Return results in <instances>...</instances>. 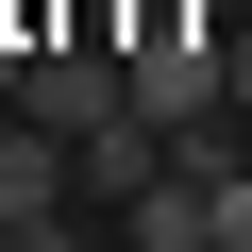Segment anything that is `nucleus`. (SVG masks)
Returning <instances> with one entry per match:
<instances>
[{
	"label": "nucleus",
	"instance_id": "3",
	"mask_svg": "<svg viewBox=\"0 0 252 252\" xmlns=\"http://www.w3.org/2000/svg\"><path fill=\"white\" fill-rule=\"evenodd\" d=\"M118 235H135V252H219V185H202V168H168V185L118 202Z\"/></svg>",
	"mask_w": 252,
	"mask_h": 252
},
{
	"label": "nucleus",
	"instance_id": "7",
	"mask_svg": "<svg viewBox=\"0 0 252 252\" xmlns=\"http://www.w3.org/2000/svg\"><path fill=\"white\" fill-rule=\"evenodd\" d=\"M118 252H135V235H118Z\"/></svg>",
	"mask_w": 252,
	"mask_h": 252
},
{
	"label": "nucleus",
	"instance_id": "5",
	"mask_svg": "<svg viewBox=\"0 0 252 252\" xmlns=\"http://www.w3.org/2000/svg\"><path fill=\"white\" fill-rule=\"evenodd\" d=\"M219 252H252V168H235V185H219Z\"/></svg>",
	"mask_w": 252,
	"mask_h": 252
},
{
	"label": "nucleus",
	"instance_id": "1",
	"mask_svg": "<svg viewBox=\"0 0 252 252\" xmlns=\"http://www.w3.org/2000/svg\"><path fill=\"white\" fill-rule=\"evenodd\" d=\"M118 51H135V118H168V135H202V118L235 101V34L219 17H135Z\"/></svg>",
	"mask_w": 252,
	"mask_h": 252
},
{
	"label": "nucleus",
	"instance_id": "6",
	"mask_svg": "<svg viewBox=\"0 0 252 252\" xmlns=\"http://www.w3.org/2000/svg\"><path fill=\"white\" fill-rule=\"evenodd\" d=\"M235 118H252V34H235Z\"/></svg>",
	"mask_w": 252,
	"mask_h": 252
},
{
	"label": "nucleus",
	"instance_id": "4",
	"mask_svg": "<svg viewBox=\"0 0 252 252\" xmlns=\"http://www.w3.org/2000/svg\"><path fill=\"white\" fill-rule=\"evenodd\" d=\"M168 152H185L168 118H135V101H118L101 135H84V185H101V202H135V185H168Z\"/></svg>",
	"mask_w": 252,
	"mask_h": 252
},
{
	"label": "nucleus",
	"instance_id": "2",
	"mask_svg": "<svg viewBox=\"0 0 252 252\" xmlns=\"http://www.w3.org/2000/svg\"><path fill=\"white\" fill-rule=\"evenodd\" d=\"M118 101H135V51H118V34H51V51H34V84H17V118H51L67 152L101 135Z\"/></svg>",
	"mask_w": 252,
	"mask_h": 252
}]
</instances>
